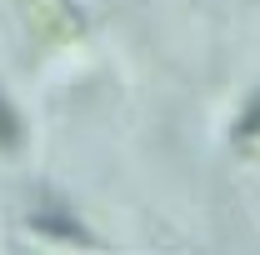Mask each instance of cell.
I'll return each mask as SVG.
<instances>
[{"instance_id":"cell-1","label":"cell","mask_w":260,"mask_h":255,"mask_svg":"<svg viewBox=\"0 0 260 255\" xmlns=\"http://www.w3.org/2000/svg\"><path fill=\"white\" fill-rule=\"evenodd\" d=\"M25 10V25H30L40 40H50V45H60V40H75V35L85 30V20H80V10L70 5V0H20Z\"/></svg>"},{"instance_id":"cell-2","label":"cell","mask_w":260,"mask_h":255,"mask_svg":"<svg viewBox=\"0 0 260 255\" xmlns=\"http://www.w3.org/2000/svg\"><path fill=\"white\" fill-rule=\"evenodd\" d=\"M30 230L45 235V240H60V245H90V230L75 220L70 210H60V205H45V210L30 220Z\"/></svg>"},{"instance_id":"cell-3","label":"cell","mask_w":260,"mask_h":255,"mask_svg":"<svg viewBox=\"0 0 260 255\" xmlns=\"http://www.w3.org/2000/svg\"><path fill=\"white\" fill-rule=\"evenodd\" d=\"M10 150H20V115H15V105L0 95V155H10Z\"/></svg>"},{"instance_id":"cell-4","label":"cell","mask_w":260,"mask_h":255,"mask_svg":"<svg viewBox=\"0 0 260 255\" xmlns=\"http://www.w3.org/2000/svg\"><path fill=\"white\" fill-rule=\"evenodd\" d=\"M235 140H240V145H255V140H260V90L250 95V105L240 110V120H235Z\"/></svg>"},{"instance_id":"cell-5","label":"cell","mask_w":260,"mask_h":255,"mask_svg":"<svg viewBox=\"0 0 260 255\" xmlns=\"http://www.w3.org/2000/svg\"><path fill=\"white\" fill-rule=\"evenodd\" d=\"M250 150H255V155H260V145H250Z\"/></svg>"}]
</instances>
